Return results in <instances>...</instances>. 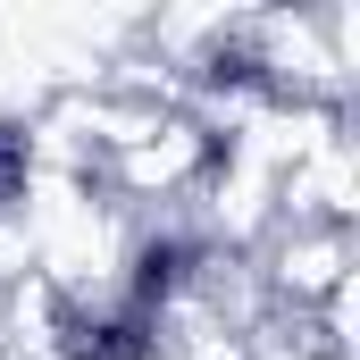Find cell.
Wrapping results in <instances>:
<instances>
[{"label":"cell","instance_id":"obj_1","mask_svg":"<svg viewBox=\"0 0 360 360\" xmlns=\"http://www.w3.org/2000/svg\"><path fill=\"white\" fill-rule=\"evenodd\" d=\"M252 269H260V293L276 310H319L327 293L352 285L360 252H352V235H327V226H269Z\"/></svg>","mask_w":360,"mask_h":360}]
</instances>
